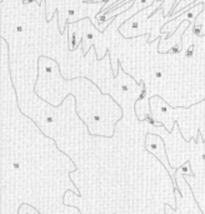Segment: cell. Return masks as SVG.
<instances>
[{
  "mask_svg": "<svg viewBox=\"0 0 205 214\" xmlns=\"http://www.w3.org/2000/svg\"><path fill=\"white\" fill-rule=\"evenodd\" d=\"M175 4H177V0H163L161 9H163V11H164L165 18L170 16V14L173 13V10H174V8H175Z\"/></svg>",
  "mask_w": 205,
  "mask_h": 214,
  "instance_id": "2",
  "label": "cell"
},
{
  "mask_svg": "<svg viewBox=\"0 0 205 214\" xmlns=\"http://www.w3.org/2000/svg\"><path fill=\"white\" fill-rule=\"evenodd\" d=\"M41 5L45 2L46 21L53 20L55 14L59 19V30L63 34L68 24H74L81 19L89 18L98 28V15L105 8L106 0H35Z\"/></svg>",
  "mask_w": 205,
  "mask_h": 214,
  "instance_id": "1",
  "label": "cell"
},
{
  "mask_svg": "<svg viewBox=\"0 0 205 214\" xmlns=\"http://www.w3.org/2000/svg\"><path fill=\"white\" fill-rule=\"evenodd\" d=\"M118 2H120V0H106V4H105V8L101 10V13L100 14H105V13H108L109 11V9L114 5V4H116Z\"/></svg>",
  "mask_w": 205,
  "mask_h": 214,
  "instance_id": "3",
  "label": "cell"
},
{
  "mask_svg": "<svg viewBox=\"0 0 205 214\" xmlns=\"http://www.w3.org/2000/svg\"><path fill=\"white\" fill-rule=\"evenodd\" d=\"M23 2H24V3H26V4H29V3H32L33 0H23Z\"/></svg>",
  "mask_w": 205,
  "mask_h": 214,
  "instance_id": "4",
  "label": "cell"
}]
</instances>
